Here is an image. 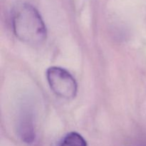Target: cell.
<instances>
[{
	"mask_svg": "<svg viewBox=\"0 0 146 146\" xmlns=\"http://www.w3.org/2000/svg\"><path fill=\"white\" fill-rule=\"evenodd\" d=\"M58 146H87V143L79 133L71 132L63 138Z\"/></svg>",
	"mask_w": 146,
	"mask_h": 146,
	"instance_id": "3957f363",
	"label": "cell"
},
{
	"mask_svg": "<svg viewBox=\"0 0 146 146\" xmlns=\"http://www.w3.org/2000/svg\"><path fill=\"white\" fill-rule=\"evenodd\" d=\"M11 21L16 36L25 44L40 45L46 38V27L35 7L26 2L14 6Z\"/></svg>",
	"mask_w": 146,
	"mask_h": 146,
	"instance_id": "6da1fadb",
	"label": "cell"
},
{
	"mask_svg": "<svg viewBox=\"0 0 146 146\" xmlns=\"http://www.w3.org/2000/svg\"><path fill=\"white\" fill-rule=\"evenodd\" d=\"M46 78L53 92L61 98L72 99L77 93L75 78L67 70L58 66H51L46 71Z\"/></svg>",
	"mask_w": 146,
	"mask_h": 146,
	"instance_id": "7a4b0ae2",
	"label": "cell"
}]
</instances>
